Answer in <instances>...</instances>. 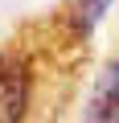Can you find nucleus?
<instances>
[{
	"label": "nucleus",
	"mask_w": 119,
	"mask_h": 123,
	"mask_svg": "<svg viewBox=\"0 0 119 123\" xmlns=\"http://www.w3.org/2000/svg\"><path fill=\"white\" fill-rule=\"evenodd\" d=\"M33 94H37L33 53L21 45L0 49V123H29Z\"/></svg>",
	"instance_id": "1"
},
{
	"label": "nucleus",
	"mask_w": 119,
	"mask_h": 123,
	"mask_svg": "<svg viewBox=\"0 0 119 123\" xmlns=\"http://www.w3.org/2000/svg\"><path fill=\"white\" fill-rule=\"evenodd\" d=\"M82 123H119V53H111L107 66L94 74L82 107Z\"/></svg>",
	"instance_id": "2"
},
{
	"label": "nucleus",
	"mask_w": 119,
	"mask_h": 123,
	"mask_svg": "<svg viewBox=\"0 0 119 123\" xmlns=\"http://www.w3.org/2000/svg\"><path fill=\"white\" fill-rule=\"evenodd\" d=\"M107 4H111V0H70V4H66V21H70V29H74L78 37H86V33L103 21Z\"/></svg>",
	"instance_id": "3"
}]
</instances>
